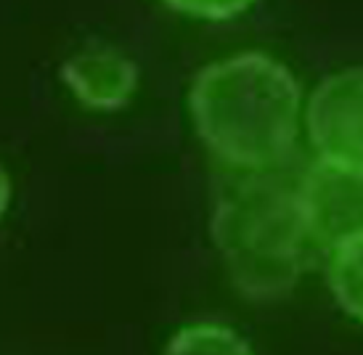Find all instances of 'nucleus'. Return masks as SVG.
I'll return each instance as SVG.
<instances>
[{
    "mask_svg": "<svg viewBox=\"0 0 363 355\" xmlns=\"http://www.w3.org/2000/svg\"><path fill=\"white\" fill-rule=\"evenodd\" d=\"M189 109L204 146L244 173L286 159L303 112L292 72L265 53H239L204 67L191 82Z\"/></svg>",
    "mask_w": 363,
    "mask_h": 355,
    "instance_id": "obj_1",
    "label": "nucleus"
},
{
    "mask_svg": "<svg viewBox=\"0 0 363 355\" xmlns=\"http://www.w3.org/2000/svg\"><path fill=\"white\" fill-rule=\"evenodd\" d=\"M262 173L255 170L231 186L210 220L212 244L231 284L252 300L286 295L300 281L311 247L297 186Z\"/></svg>",
    "mask_w": 363,
    "mask_h": 355,
    "instance_id": "obj_2",
    "label": "nucleus"
},
{
    "mask_svg": "<svg viewBox=\"0 0 363 355\" xmlns=\"http://www.w3.org/2000/svg\"><path fill=\"white\" fill-rule=\"evenodd\" d=\"M297 202L311 244L329 254L363 231V170L315 159L297 183Z\"/></svg>",
    "mask_w": 363,
    "mask_h": 355,
    "instance_id": "obj_3",
    "label": "nucleus"
},
{
    "mask_svg": "<svg viewBox=\"0 0 363 355\" xmlns=\"http://www.w3.org/2000/svg\"><path fill=\"white\" fill-rule=\"evenodd\" d=\"M318 159L363 170V67L326 77L305 109Z\"/></svg>",
    "mask_w": 363,
    "mask_h": 355,
    "instance_id": "obj_4",
    "label": "nucleus"
},
{
    "mask_svg": "<svg viewBox=\"0 0 363 355\" xmlns=\"http://www.w3.org/2000/svg\"><path fill=\"white\" fill-rule=\"evenodd\" d=\"M61 80L85 109L117 112L138 88V67L120 48L93 43L61 64Z\"/></svg>",
    "mask_w": 363,
    "mask_h": 355,
    "instance_id": "obj_5",
    "label": "nucleus"
},
{
    "mask_svg": "<svg viewBox=\"0 0 363 355\" xmlns=\"http://www.w3.org/2000/svg\"><path fill=\"white\" fill-rule=\"evenodd\" d=\"M326 284L334 303L363 326V231L329 252Z\"/></svg>",
    "mask_w": 363,
    "mask_h": 355,
    "instance_id": "obj_6",
    "label": "nucleus"
},
{
    "mask_svg": "<svg viewBox=\"0 0 363 355\" xmlns=\"http://www.w3.org/2000/svg\"><path fill=\"white\" fill-rule=\"evenodd\" d=\"M162 355H255L252 345L236 329L218 321L181 326Z\"/></svg>",
    "mask_w": 363,
    "mask_h": 355,
    "instance_id": "obj_7",
    "label": "nucleus"
},
{
    "mask_svg": "<svg viewBox=\"0 0 363 355\" xmlns=\"http://www.w3.org/2000/svg\"><path fill=\"white\" fill-rule=\"evenodd\" d=\"M172 11L202 21H228L250 11L257 0H164Z\"/></svg>",
    "mask_w": 363,
    "mask_h": 355,
    "instance_id": "obj_8",
    "label": "nucleus"
},
{
    "mask_svg": "<svg viewBox=\"0 0 363 355\" xmlns=\"http://www.w3.org/2000/svg\"><path fill=\"white\" fill-rule=\"evenodd\" d=\"M11 193H13V186H11V175H9V170L0 164V220L6 218V213H9Z\"/></svg>",
    "mask_w": 363,
    "mask_h": 355,
    "instance_id": "obj_9",
    "label": "nucleus"
}]
</instances>
